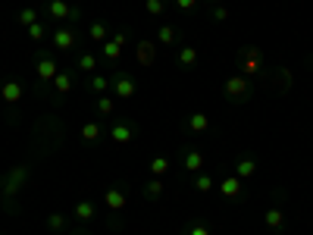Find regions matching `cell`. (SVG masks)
Returning <instances> with one entry per match:
<instances>
[{"instance_id":"3957f363","label":"cell","mask_w":313,"mask_h":235,"mask_svg":"<svg viewBox=\"0 0 313 235\" xmlns=\"http://www.w3.org/2000/svg\"><path fill=\"white\" fill-rule=\"evenodd\" d=\"M38 72H41V78H50V76L56 72V66H53V60H50L47 54H41V56H38Z\"/></svg>"},{"instance_id":"ffe728a7","label":"cell","mask_w":313,"mask_h":235,"mask_svg":"<svg viewBox=\"0 0 313 235\" xmlns=\"http://www.w3.org/2000/svg\"><path fill=\"white\" fill-rule=\"evenodd\" d=\"M144 192H147V198H157V194H160V185H154V182H150V185L144 188Z\"/></svg>"},{"instance_id":"5b68a950","label":"cell","mask_w":313,"mask_h":235,"mask_svg":"<svg viewBox=\"0 0 313 235\" xmlns=\"http://www.w3.org/2000/svg\"><path fill=\"white\" fill-rule=\"evenodd\" d=\"M201 163H204V157L198 154V150H188V154H185V170H201Z\"/></svg>"},{"instance_id":"ba28073f","label":"cell","mask_w":313,"mask_h":235,"mask_svg":"<svg viewBox=\"0 0 313 235\" xmlns=\"http://www.w3.org/2000/svg\"><path fill=\"white\" fill-rule=\"evenodd\" d=\"M235 170H238L241 176H251V172H254V160H251V157H241V160H238V166H235Z\"/></svg>"},{"instance_id":"7c38bea8","label":"cell","mask_w":313,"mask_h":235,"mask_svg":"<svg viewBox=\"0 0 313 235\" xmlns=\"http://www.w3.org/2000/svg\"><path fill=\"white\" fill-rule=\"evenodd\" d=\"M223 192H226L229 198H238V182H235V179H229V182L223 185Z\"/></svg>"},{"instance_id":"d6986e66","label":"cell","mask_w":313,"mask_h":235,"mask_svg":"<svg viewBox=\"0 0 313 235\" xmlns=\"http://www.w3.org/2000/svg\"><path fill=\"white\" fill-rule=\"evenodd\" d=\"M97 110H100V113H110V110H113V104H110V100H107V98H103V100H100V104H97Z\"/></svg>"},{"instance_id":"277c9868","label":"cell","mask_w":313,"mask_h":235,"mask_svg":"<svg viewBox=\"0 0 313 235\" xmlns=\"http://www.w3.org/2000/svg\"><path fill=\"white\" fill-rule=\"evenodd\" d=\"M116 91H119L122 98H129V94H135V82L125 78V76H119V78H116Z\"/></svg>"},{"instance_id":"ac0fdd59","label":"cell","mask_w":313,"mask_h":235,"mask_svg":"<svg viewBox=\"0 0 313 235\" xmlns=\"http://www.w3.org/2000/svg\"><path fill=\"white\" fill-rule=\"evenodd\" d=\"M91 88H94V91H103V88H107V78H94V82H91Z\"/></svg>"},{"instance_id":"52a82bcc","label":"cell","mask_w":313,"mask_h":235,"mask_svg":"<svg viewBox=\"0 0 313 235\" xmlns=\"http://www.w3.org/2000/svg\"><path fill=\"white\" fill-rule=\"evenodd\" d=\"M194 60H198V54H194L191 47H185V50L179 54V63H182V66H194Z\"/></svg>"},{"instance_id":"4fadbf2b","label":"cell","mask_w":313,"mask_h":235,"mask_svg":"<svg viewBox=\"0 0 313 235\" xmlns=\"http://www.w3.org/2000/svg\"><path fill=\"white\" fill-rule=\"evenodd\" d=\"M3 98L6 100H16L19 98V85H3Z\"/></svg>"},{"instance_id":"5bb4252c","label":"cell","mask_w":313,"mask_h":235,"mask_svg":"<svg viewBox=\"0 0 313 235\" xmlns=\"http://www.w3.org/2000/svg\"><path fill=\"white\" fill-rule=\"evenodd\" d=\"M82 135H85V138H88V141H94V138H97V135H100V128H97V126H94V122H91V126H85V132H82Z\"/></svg>"},{"instance_id":"2e32d148","label":"cell","mask_w":313,"mask_h":235,"mask_svg":"<svg viewBox=\"0 0 313 235\" xmlns=\"http://www.w3.org/2000/svg\"><path fill=\"white\" fill-rule=\"evenodd\" d=\"M138 56H141V63H150V44H141V50H138Z\"/></svg>"},{"instance_id":"30bf717a","label":"cell","mask_w":313,"mask_h":235,"mask_svg":"<svg viewBox=\"0 0 313 235\" xmlns=\"http://www.w3.org/2000/svg\"><path fill=\"white\" fill-rule=\"evenodd\" d=\"M75 214L82 216V220H91V216H94V207H91V204H78V207H75Z\"/></svg>"},{"instance_id":"9a60e30c","label":"cell","mask_w":313,"mask_h":235,"mask_svg":"<svg viewBox=\"0 0 313 235\" xmlns=\"http://www.w3.org/2000/svg\"><path fill=\"white\" fill-rule=\"evenodd\" d=\"M19 22H25V26H34V13H31V10H22Z\"/></svg>"},{"instance_id":"8fae6325","label":"cell","mask_w":313,"mask_h":235,"mask_svg":"<svg viewBox=\"0 0 313 235\" xmlns=\"http://www.w3.org/2000/svg\"><path fill=\"white\" fill-rule=\"evenodd\" d=\"M50 13H53L56 19H63V16H69V6H66V4H50Z\"/></svg>"},{"instance_id":"d4e9b609","label":"cell","mask_w":313,"mask_h":235,"mask_svg":"<svg viewBox=\"0 0 313 235\" xmlns=\"http://www.w3.org/2000/svg\"><path fill=\"white\" fill-rule=\"evenodd\" d=\"M78 63H82V69H94V60H91V56H82Z\"/></svg>"},{"instance_id":"44dd1931","label":"cell","mask_w":313,"mask_h":235,"mask_svg":"<svg viewBox=\"0 0 313 235\" xmlns=\"http://www.w3.org/2000/svg\"><path fill=\"white\" fill-rule=\"evenodd\" d=\"M160 38H163V41H166V44H169V41H172V38H176V32H172V28H163V32H160Z\"/></svg>"},{"instance_id":"4316f807","label":"cell","mask_w":313,"mask_h":235,"mask_svg":"<svg viewBox=\"0 0 313 235\" xmlns=\"http://www.w3.org/2000/svg\"><path fill=\"white\" fill-rule=\"evenodd\" d=\"M179 6H185V10H191V6H194V0H179Z\"/></svg>"},{"instance_id":"7a4b0ae2","label":"cell","mask_w":313,"mask_h":235,"mask_svg":"<svg viewBox=\"0 0 313 235\" xmlns=\"http://www.w3.org/2000/svg\"><path fill=\"white\" fill-rule=\"evenodd\" d=\"M135 135V126H129V122H116L113 126V138L116 141H129Z\"/></svg>"},{"instance_id":"9c48e42d","label":"cell","mask_w":313,"mask_h":235,"mask_svg":"<svg viewBox=\"0 0 313 235\" xmlns=\"http://www.w3.org/2000/svg\"><path fill=\"white\" fill-rule=\"evenodd\" d=\"M266 222H270L273 229H282V214L279 210H270V214H266Z\"/></svg>"},{"instance_id":"8992f818","label":"cell","mask_w":313,"mask_h":235,"mask_svg":"<svg viewBox=\"0 0 313 235\" xmlns=\"http://www.w3.org/2000/svg\"><path fill=\"white\" fill-rule=\"evenodd\" d=\"M72 41H75V34H72V32H66V28L56 32V47H72Z\"/></svg>"},{"instance_id":"6da1fadb","label":"cell","mask_w":313,"mask_h":235,"mask_svg":"<svg viewBox=\"0 0 313 235\" xmlns=\"http://www.w3.org/2000/svg\"><path fill=\"white\" fill-rule=\"evenodd\" d=\"M226 91H229V100H232V98H235V100H245V98H248V94H245L248 85H245V82H238V78H232L229 85H226Z\"/></svg>"},{"instance_id":"484cf974","label":"cell","mask_w":313,"mask_h":235,"mask_svg":"<svg viewBox=\"0 0 313 235\" xmlns=\"http://www.w3.org/2000/svg\"><path fill=\"white\" fill-rule=\"evenodd\" d=\"M198 188H204V192H207V188H210V179H207V176H201V179H198Z\"/></svg>"},{"instance_id":"e0dca14e","label":"cell","mask_w":313,"mask_h":235,"mask_svg":"<svg viewBox=\"0 0 313 235\" xmlns=\"http://www.w3.org/2000/svg\"><path fill=\"white\" fill-rule=\"evenodd\" d=\"M147 10L150 13H160V10H163V0H147Z\"/></svg>"},{"instance_id":"7402d4cb","label":"cell","mask_w":313,"mask_h":235,"mask_svg":"<svg viewBox=\"0 0 313 235\" xmlns=\"http://www.w3.org/2000/svg\"><path fill=\"white\" fill-rule=\"evenodd\" d=\"M163 170H166V160H163V157L154 160V172H163Z\"/></svg>"},{"instance_id":"cb8c5ba5","label":"cell","mask_w":313,"mask_h":235,"mask_svg":"<svg viewBox=\"0 0 313 235\" xmlns=\"http://www.w3.org/2000/svg\"><path fill=\"white\" fill-rule=\"evenodd\" d=\"M91 38L100 41V38H103V26H94V28H91Z\"/></svg>"},{"instance_id":"603a6c76","label":"cell","mask_w":313,"mask_h":235,"mask_svg":"<svg viewBox=\"0 0 313 235\" xmlns=\"http://www.w3.org/2000/svg\"><path fill=\"white\" fill-rule=\"evenodd\" d=\"M31 38H44V26H31Z\"/></svg>"}]
</instances>
